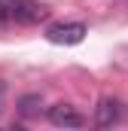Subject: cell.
<instances>
[{
	"label": "cell",
	"mask_w": 128,
	"mask_h": 131,
	"mask_svg": "<svg viewBox=\"0 0 128 131\" xmlns=\"http://www.w3.org/2000/svg\"><path fill=\"white\" fill-rule=\"evenodd\" d=\"M49 18V6L37 0H0V21L3 25H37Z\"/></svg>",
	"instance_id": "obj_1"
},
{
	"label": "cell",
	"mask_w": 128,
	"mask_h": 131,
	"mask_svg": "<svg viewBox=\"0 0 128 131\" xmlns=\"http://www.w3.org/2000/svg\"><path fill=\"white\" fill-rule=\"evenodd\" d=\"M89 28L82 21H58V25H49L46 28V40L49 43H58V46H76L86 40Z\"/></svg>",
	"instance_id": "obj_2"
},
{
	"label": "cell",
	"mask_w": 128,
	"mask_h": 131,
	"mask_svg": "<svg viewBox=\"0 0 128 131\" xmlns=\"http://www.w3.org/2000/svg\"><path fill=\"white\" fill-rule=\"evenodd\" d=\"M49 122L55 128H82L86 125L82 113L73 104H55V107H49Z\"/></svg>",
	"instance_id": "obj_3"
},
{
	"label": "cell",
	"mask_w": 128,
	"mask_h": 131,
	"mask_svg": "<svg viewBox=\"0 0 128 131\" xmlns=\"http://www.w3.org/2000/svg\"><path fill=\"white\" fill-rule=\"evenodd\" d=\"M122 119V101L119 98H101L95 107V125L98 128H110Z\"/></svg>",
	"instance_id": "obj_4"
},
{
	"label": "cell",
	"mask_w": 128,
	"mask_h": 131,
	"mask_svg": "<svg viewBox=\"0 0 128 131\" xmlns=\"http://www.w3.org/2000/svg\"><path fill=\"white\" fill-rule=\"evenodd\" d=\"M40 107H43V98H40V95H25V98L18 101V110H22L25 116H34Z\"/></svg>",
	"instance_id": "obj_5"
},
{
	"label": "cell",
	"mask_w": 128,
	"mask_h": 131,
	"mask_svg": "<svg viewBox=\"0 0 128 131\" xmlns=\"http://www.w3.org/2000/svg\"><path fill=\"white\" fill-rule=\"evenodd\" d=\"M0 95H3V85H0Z\"/></svg>",
	"instance_id": "obj_6"
}]
</instances>
